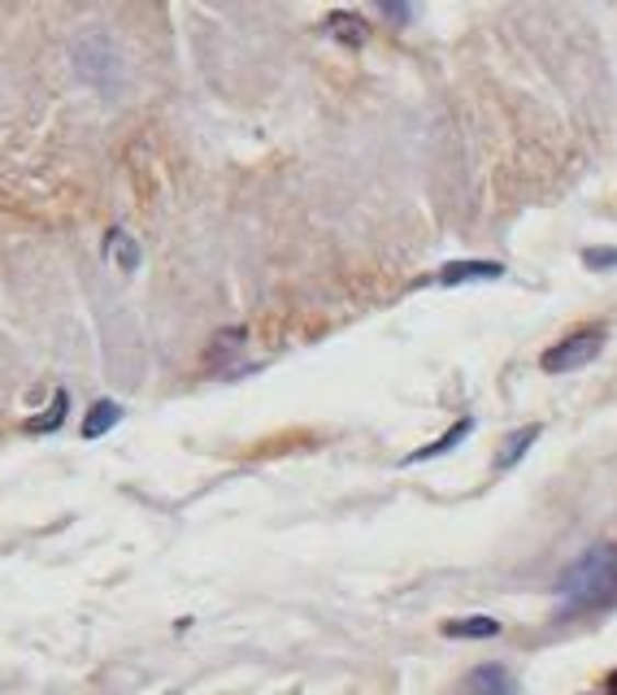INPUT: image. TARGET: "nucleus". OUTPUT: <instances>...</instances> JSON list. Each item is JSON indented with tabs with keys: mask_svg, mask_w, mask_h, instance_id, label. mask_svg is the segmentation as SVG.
<instances>
[{
	"mask_svg": "<svg viewBox=\"0 0 617 695\" xmlns=\"http://www.w3.org/2000/svg\"><path fill=\"white\" fill-rule=\"evenodd\" d=\"M444 635L448 639H492V635H500V622H492V617H461V622H448Z\"/></svg>",
	"mask_w": 617,
	"mask_h": 695,
	"instance_id": "423d86ee",
	"label": "nucleus"
},
{
	"mask_svg": "<svg viewBox=\"0 0 617 695\" xmlns=\"http://www.w3.org/2000/svg\"><path fill=\"white\" fill-rule=\"evenodd\" d=\"M327 31L335 35V39H344V44H366V22L357 18V13H335L331 22H327Z\"/></svg>",
	"mask_w": 617,
	"mask_h": 695,
	"instance_id": "1a4fd4ad",
	"label": "nucleus"
},
{
	"mask_svg": "<svg viewBox=\"0 0 617 695\" xmlns=\"http://www.w3.org/2000/svg\"><path fill=\"white\" fill-rule=\"evenodd\" d=\"M601 344H605V335H601V331L570 335V340H561V344L548 348V352L539 356V365H544V374H570V369H579V365L596 361V356H601Z\"/></svg>",
	"mask_w": 617,
	"mask_h": 695,
	"instance_id": "f03ea898",
	"label": "nucleus"
},
{
	"mask_svg": "<svg viewBox=\"0 0 617 695\" xmlns=\"http://www.w3.org/2000/svg\"><path fill=\"white\" fill-rule=\"evenodd\" d=\"M114 248H118V257H123V270H130V265H135V248H130V239H126L123 231L114 235Z\"/></svg>",
	"mask_w": 617,
	"mask_h": 695,
	"instance_id": "f8f14e48",
	"label": "nucleus"
},
{
	"mask_svg": "<svg viewBox=\"0 0 617 695\" xmlns=\"http://www.w3.org/2000/svg\"><path fill=\"white\" fill-rule=\"evenodd\" d=\"M561 595V613H587L601 608L617 595V548L614 544H596L587 548L557 582Z\"/></svg>",
	"mask_w": 617,
	"mask_h": 695,
	"instance_id": "f257e3e1",
	"label": "nucleus"
},
{
	"mask_svg": "<svg viewBox=\"0 0 617 695\" xmlns=\"http://www.w3.org/2000/svg\"><path fill=\"white\" fill-rule=\"evenodd\" d=\"M118 418H123V409H118L114 400H101V405H92V413H88V422H83V440H96V435H105L110 426H118Z\"/></svg>",
	"mask_w": 617,
	"mask_h": 695,
	"instance_id": "0eeeda50",
	"label": "nucleus"
},
{
	"mask_svg": "<svg viewBox=\"0 0 617 695\" xmlns=\"http://www.w3.org/2000/svg\"><path fill=\"white\" fill-rule=\"evenodd\" d=\"M539 440V426H526V431H517V435H509L504 440V448H500V457H495V469H509L513 462H522L526 457V448Z\"/></svg>",
	"mask_w": 617,
	"mask_h": 695,
	"instance_id": "6e6552de",
	"label": "nucleus"
},
{
	"mask_svg": "<svg viewBox=\"0 0 617 695\" xmlns=\"http://www.w3.org/2000/svg\"><path fill=\"white\" fill-rule=\"evenodd\" d=\"M61 413H66V391H57V400H53V413H48V418H44L35 431H53V426L61 422Z\"/></svg>",
	"mask_w": 617,
	"mask_h": 695,
	"instance_id": "9b49d317",
	"label": "nucleus"
},
{
	"mask_svg": "<svg viewBox=\"0 0 617 695\" xmlns=\"http://www.w3.org/2000/svg\"><path fill=\"white\" fill-rule=\"evenodd\" d=\"M382 13H387V18H396V22H404V18H409V9H404V4H382Z\"/></svg>",
	"mask_w": 617,
	"mask_h": 695,
	"instance_id": "ddd939ff",
	"label": "nucleus"
},
{
	"mask_svg": "<svg viewBox=\"0 0 617 695\" xmlns=\"http://www.w3.org/2000/svg\"><path fill=\"white\" fill-rule=\"evenodd\" d=\"M592 270H605V265H617V252L614 248H587V257H583Z\"/></svg>",
	"mask_w": 617,
	"mask_h": 695,
	"instance_id": "9d476101",
	"label": "nucleus"
},
{
	"mask_svg": "<svg viewBox=\"0 0 617 695\" xmlns=\"http://www.w3.org/2000/svg\"><path fill=\"white\" fill-rule=\"evenodd\" d=\"M457 695H522V692H517V679L504 665H475L457 683Z\"/></svg>",
	"mask_w": 617,
	"mask_h": 695,
	"instance_id": "7ed1b4c3",
	"label": "nucleus"
},
{
	"mask_svg": "<svg viewBox=\"0 0 617 695\" xmlns=\"http://www.w3.org/2000/svg\"><path fill=\"white\" fill-rule=\"evenodd\" d=\"M500 274H504V265H495V261H453V265H444L435 278L453 287V283H492Z\"/></svg>",
	"mask_w": 617,
	"mask_h": 695,
	"instance_id": "20e7f679",
	"label": "nucleus"
},
{
	"mask_svg": "<svg viewBox=\"0 0 617 695\" xmlns=\"http://www.w3.org/2000/svg\"><path fill=\"white\" fill-rule=\"evenodd\" d=\"M470 431H475V422L466 418V422H457V426H453V431H448L444 440H435V444H426V448H418L413 457H404V465H418V462H431V457H444V453H448V448H457V444H461V440H466Z\"/></svg>",
	"mask_w": 617,
	"mask_h": 695,
	"instance_id": "39448f33",
	"label": "nucleus"
},
{
	"mask_svg": "<svg viewBox=\"0 0 617 695\" xmlns=\"http://www.w3.org/2000/svg\"><path fill=\"white\" fill-rule=\"evenodd\" d=\"M605 692L617 695V670H614V674H609V683H605Z\"/></svg>",
	"mask_w": 617,
	"mask_h": 695,
	"instance_id": "4468645a",
	"label": "nucleus"
}]
</instances>
